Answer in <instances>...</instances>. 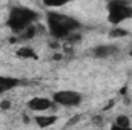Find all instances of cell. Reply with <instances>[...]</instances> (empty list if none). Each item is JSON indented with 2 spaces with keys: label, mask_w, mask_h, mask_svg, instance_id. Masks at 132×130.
I'll use <instances>...</instances> for the list:
<instances>
[{
  "label": "cell",
  "mask_w": 132,
  "mask_h": 130,
  "mask_svg": "<svg viewBox=\"0 0 132 130\" xmlns=\"http://www.w3.org/2000/svg\"><path fill=\"white\" fill-rule=\"evenodd\" d=\"M46 25L49 34L55 38H69L81 26L77 18L55 11H49L46 14Z\"/></svg>",
  "instance_id": "1"
},
{
  "label": "cell",
  "mask_w": 132,
  "mask_h": 130,
  "mask_svg": "<svg viewBox=\"0 0 132 130\" xmlns=\"http://www.w3.org/2000/svg\"><path fill=\"white\" fill-rule=\"evenodd\" d=\"M38 18V14L26 8V6H14L6 18V26L15 34H22L29 26H32L35 20Z\"/></svg>",
  "instance_id": "2"
},
{
  "label": "cell",
  "mask_w": 132,
  "mask_h": 130,
  "mask_svg": "<svg viewBox=\"0 0 132 130\" xmlns=\"http://www.w3.org/2000/svg\"><path fill=\"white\" fill-rule=\"evenodd\" d=\"M132 17V6L128 2H111L108 3V22L112 26H118L125 20Z\"/></svg>",
  "instance_id": "3"
},
{
  "label": "cell",
  "mask_w": 132,
  "mask_h": 130,
  "mask_svg": "<svg viewBox=\"0 0 132 130\" xmlns=\"http://www.w3.org/2000/svg\"><path fill=\"white\" fill-rule=\"evenodd\" d=\"M54 104H59V106H63V107H77L81 104L83 101V95L77 90H68V89H63V90H57L52 94V98Z\"/></svg>",
  "instance_id": "4"
},
{
  "label": "cell",
  "mask_w": 132,
  "mask_h": 130,
  "mask_svg": "<svg viewBox=\"0 0 132 130\" xmlns=\"http://www.w3.org/2000/svg\"><path fill=\"white\" fill-rule=\"evenodd\" d=\"M54 106V101L51 98H45V97H34L28 101V109H31L32 112L37 113H43L45 110H49Z\"/></svg>",
  "instance_id": "5"
},
{
  "label": "cell",
  "mask_w": 132,
  "mask_h": 130,
  "mask_svg": "<svg viewBox=\"0 0 132 130\" xmlns=\"http://www.w3.org/2000/svg\"><path fill=\"white\" fill-rule=\"evenodd\" d=\"M117 52H118V48L115 44H98L92 49V55L95 58H109Z\"/></svg>",
  "instance_id": "6"
},
{
  "label": "cell",
  "mask_w": 132,
  "mask_h": 130,
  "mask_svg": "<svg viewBox=\"0 0 132 130\" xmlns=\"http://www.w3.org/2000/svg\"><path fill=\"white\" fill-rule=\"evenodd\" d=\"M22 81L19 78H14V77H5V75H0V97L12 89H15Z\"/></svg>",
  "instance_id": "7"
},
{
  "label": "cell",
  "mask_w": 132,
  "mask_h": 130,
  "mask_svg": "<svg viewBox=\"0 0 132 130\" xmlns=\"http://www.w3.org/2000/svg\"><path fill=\"white\" fill-rule=\"evenodd\" d=\"M34 121H35V124L40 129H48V127H51V126H54L57 123V116L55 115H45V113H42V115H37L34 118Z\"/></svg>",
  "instance_id": "8"
},
{
  "label": "cell",
  "mask_w": 132,
  "mask_h": 130,
  "mask_svg": "<svg viewBox=\"0 0 132 130\" xmlns=\"http://www.w3.org/2000/svg\"><path fill=\"white\" fill-rule=\"evenodd\" d=\"M17 57L20 58H37L35 52H34L32 48H28V46H23L17 51Z\"/></svg>",
  "instance_id": "9"
},
{
  "label": "cell",
  "mask_w": 132,
  "mask_h": 130,
  "mask_svg": "<svg viewBox=\"0 0 132 130\" xmlns=\"http://www.w3.org/2000/svg\"><path fill=\"white\" fill-rule=\"evenodd\" d=\"M114 126H118V127H132L131 126V118L128 115H118L114 121Z\"/></svg>",
  "instance_id": "10"
},
{
  "label": "cell",
  "mask_w": 132,
  "mask_h": 130,
  "mask_svg": "<svg viewBox=\"0 0 132 130\" xmlns=\"http://www.w3.org/2000/svg\"><path fill=\"white\" fill-rule=\"evenodd\" d=\"M125 35H128V31H126V29H120L118 26L114 28V29L109 32V37H114V38H120V37H125Z\"/></svg>",
  "instance_id": "11"
},
{
  "label": "cell",
  "mask_w": 132,
  "mask_h": 130,
  "mask_svg": "<svg viewBox=\"0 0 132 130\" xmlns=\"http://www.w3.org/2000/svg\"><path fill=\"white\" fill-rule=\"evenodd\" d=\"M35 32H37V28H35V25H32V26H29L26 31H23L22 32V37L23 38H34V35H35Z\"/></svg>",
  "instance_id": "12"
},
{
  "label": "cell",
  "mask_w": 132,
  "mask_h": 130,
  "mask_svg": "<svg viewBox=\"0 0 132 130\" xmlns=\"http://www.w3.org/2000/svg\"><path fill=\"white\" fill-rule=\"evenodd\" d=\"M43 5L48 6V8H62V6L66 5V2H57V3H55V2H54V3H52V2H45Z\"/></svg>",
  "instance_id": "13"
},
{
  "label": "cell",
  "mask_w": 132,
  "mask_h": 130,
  "mask_svg": "<svg viewBox=\"0 0 132 130\" xmlns=\"http://www.w3.org/2000/svg\"><path fill=\"white\" fill-rule=\"evenodd\" d=\"M109 130H132V127H118V126H111V129Z\"/></svg>",
  "instance_id": "14"
},
{
  "label": "cell",
  "mask_w": 132,
  "mask_h": 130,
  "mask_svg": "<svg viewBox=\"0 0 132 130\" xmlns=\"http://www.w3.org/2000/svg\"><path fill=\"white\" fill-rule=\"evenodd\" d=\"M0 107L6 110V109H9V107H11V103H9V101H2V103H0Z\"/></svg>",
  "instance_id": "15"
},
{
  "label": "cell",
  "mask_w": 132,
  "mask_h": 130,
  "mask_svg": "<svg viewBox=\"0 0 132 130\" xmlns=\"http://www.w3.org/2000/svg\"><path fill=\"white\" fill-rule=\"evenodd\" d=\"M129 55H131V57H132V48H131V51H129Z\"/></svg>",
  "instance_id": "16"
}]
</instances>
